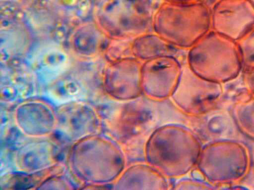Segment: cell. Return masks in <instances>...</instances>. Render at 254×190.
<instances>
[{
	"label": "cell",
	"instance_id": "cell-12",
	"mask_svg": "<svg viewBox=\"0 0 254 190\" xmlns=\"http://www.w3.org/2000/svg\"><path fill=\"white\" fill-rule=\"evenodd\" d=\"M254 7V0H250Z\"/></svg>",
	"mask_w": 254,
	"mask_h": 190
},
{
	"label": "cell",
	"instance_id": "cell-2",
	"mask_svg": "<svg viewBox=\"0 0 254 190\" xmlns=\"http://www.w3.org/2000/svg\"><path fill=\"white\" fill-rule=\"evenodd\" d=\"M152 30L167 42L191 48L211 30V9L203 2L162 6L153 17Z\"/></svg>",
	"mask_w": 254,
	"mask_h": 190
},
{
	"label": "cell",
	"instance_id": "cell-6",
	"mask_svg": "<svg viewBox=\"0 0 254 190\" xmlns=\"http://www.w3.org/2000/svg\"><path fill=\"white\" fill-rule=\"evenodd\" d=\"M217 90V83L199 76L191 70L187 63L182 65L179 81L172 95L177 101L189 100L190 102L209 95Z\"/></svg>",
	"mask_w": 254,
	"mask_h": 190
},
{
	"label": "cell",
	"instance_id": "cell-10",
	"mask_svg": "<svg viewBox=\"0 0 254 190\" xmlns=\"http://www.w3.org/2000/svg\"><path fill=\"white\" fill-rule=\"evenodd\" d=\"M243 73L248 80L250 85L254 91V71Z\"/></svg>",
	"mask_w": 254,
	"mask_h": 190
},
{
	"label": "cell",
	"instance_id": "cell-11",
	"mask_svg": "<svg viewBox=\"0 0 254 190\" xmlns=\"http://www.w3.org/2000/svg\"><path fill=\"white\" fill-rule=\"evenodd\" d=\"M221 0H204V1L203 2L205 3L207 6H208L210 9L211 8L218 2L220 1Z\"/></svg>",
	"mask_w": 254,
	"mask_h": 190
},
{
	"label": "cell",
	"instance_id": "cell-3",
	"mask_svg": "<svg viewBox=\"0 0 254 190\" xmlns=\"http://www.w3.org/2000/svg\"><path fill=\"white\" fill-rule=\"evenodd\" d=\"M254 26L250 0H221L211 8V29L238 42Z\"/></svg>",
	"mask_w": 254,
	"mask_h": 190
},
{
	"label": "cell",
	"instance_id": "cell-5",
	"mask_svg": "<svg viewBox=\"0 0 254 190\" xmlns=\"http://www.w3.org/2000/svg\"><path fill=\"white\" fill-rule=\"evenodd\" d=\"M143 62L134 57L112 61L106 71L110 92L123 98H131L142 91L141 68Z\"/></svg>",
	"mask_w": 254,
	"mask_h": 190
},
{
	"label": "cell",
	"instance_id": "cell-4",
	"mask_svg": "<svg viewBox=\"0 0 254 190\" xmlns=\"http://www.w3.org/2000/svg\"><path fill=\"white\" fill-rule=\"evenodd\" d=\"M182 67L180 60L173 56H161L143 62L142 91L156 98L172 95L179 81Z\"/></svg>",
	"mask_w": 254,
	"mask_h": 190
},
{
	"label": "cell",
	"instance_id": "cell-8",
	"mask_svg": "<svg viewBox=\"0 0 254 190\" xmlns=\"http://www.w3.org/2000/svg\"><path fill=\"white\" fill-rule=\"evenodd\" d=\"M98 29L88 25L75 31L72 39V45L76 52L88 56L95 53L101 41Z\"/></svg>",
	"mask_w": 254,
	"mask_h": 190
},
{
	"label": "cell",
	"instance_id": "cell-7",
	"mask_svg": "<svg viewBox=\"0 0 254 190\" xmlns=\"http://www.w3.org/2000/svg\"><path fill=\"white\" fill-rule=\"evenodd\" d=\"M179 48L166 41L161 37L148 33L132 40L131 51L133 56L141 61L161 56H173L178 59Z\"/></svg>",
	"mask_w": 254,
	"mask_h": 190
},
{
	"label": "cell",
	"instance_id": "cell-9",
	"mask_svg": "<svg viewBox=\"0 0 254 190\" xmlns=\"http://www.w3.org/2000/svg\"><path fill=\"white\" fill-rule=\"evenodd\" d=\"M237 42L242 73L254 71V26Z\"/></svg>",
	"mask_w": 254,
	"mask_h": 190
},
{
	"label": "cell",
	"instance_id": "cell-1",
	"mask_svg": "<svg viewBox=\"0 0 254 190\" xmlns=\"http://www.w3.org/2000/svg\"><path fill=\"white\" fill-rule=\"evenodd\" d=\"M187 60L195 74L217 84L242 73L237 42L212 30L189 49Z\"/></svg>",
	"mask_w": 254,
	"mask_h": 190
}]
</instances>
